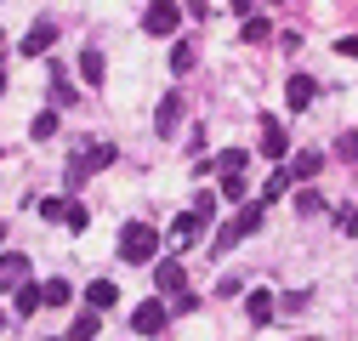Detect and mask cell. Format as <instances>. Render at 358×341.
I'll return each instance as SVG.
<instances>
[{
    "label": "cell",
    "instance_id": "obj_21",
    "mask_svg": "<svg viewBox=\"0 0 358 341\" xmlns=\"http://www.w3.org/2000/svg\"><path fill=\"white\" fill-rule=\"evenodd\" d=\"M262 210H267V205H262V199H256V205H245V210H239V217H234V228H239V233H245V239H250V233H256V228H262Z\"/></svg>",
    "mask_w": 358,
    "mask_h": 341
},
{
    "label": "cell",
    "instance_id": "obj_5",
    "mask_svg": "<svg viewBox=\"0 0 358 341\" xmlns=\"http://www.w3.org/2000/svg\"><path fill=\"white\" fill-rule=\"evenodd\" d=\"M313 97H319V80H313V74H290V85H285V103H290V114L313 108Z\"/></svg>",
    "mask_w": 358,
    "mask_h": 341
},
{
    "label": "cell",
    "instance_id": "obj_30",
    "mask_svg": "<svg viewBox=\"0 0 358 341\" xmlns=\"http://www.w3.org/2000/svg\"><path fill=\"white\" fill-rule=\"evenodd\" d=\"M341 233H358V205H347V210H341Z\"/></svg>",
    "mask_w": 358,
    "mask_h": 341
},
{
    "label": "cell",
    "instance_id": "obj_34",
    "mask_svg": "<svg viewBox=\"0 0 358 341\" xmlns=\"http://www.w3.org/2000/svg\"><path fill=\"white\" fill-rule=\"evenodd\" d=\"M307 341H319V335H307Z\"/></svg>",
    "mask_w": 358,
    "mask_h": 341
},
{
    "label": "cell",
    "instance_id": "obj_17",
    "mask_svg": "<svg viewBox=\"0 0 358 341\" xmlns=\"http://www.w3.org/2000/svg\"><path fill=\"white\" fill-rule=\"evenodd\" d=\"M29 137H34V143H52V137H57V108H46V114H34V125H29Z\"/></svg>",
    "mask_w": 358,
    "mask_h": 341
},
{
    "label": "cell",
    "instance_id": "obj_3",
    "mask_svg": "<svg viewBox=\"0 0 358 341\" xmlns=\"http://www.w3.org/2000/svg\"><path fill=\"white\" fill-rule=\"evenodd\" d=\"M52 46H57V23H52V17H40V23L23 34V57H46Z\"/></svg>",
    "mask_w": 358,
    "mask_h": 341
},
{
    "label": "cell",
    "instance_id": "obj_6",
    "mask_svg": "<svg viewBox=\"0 0 358 341\" xmlns=\"http://www.w3.org/2000/svg\"><path fill=\"white\" fill-rule=\"evenodd\" d=\"M165 319H171V313H165V302H143L137 313H131V330H137V335H159V330H165Z\"/></svg>",
    "mask_w": 358,
    "mask_h": 341
},
{
    "label": "cell",
    "instance_id": "obj_27",
    "mask_svg": "<svg viewBox=\"0 0 358 341\" xmlns=\"http://www.w3.org/2000/svg\"><path fill=\"white\" fill-rule=\"evenodd\" d=\"M336 159H358V131H341L336 137Z\"/></svg>",
    "mask_w": 358,
    "mask_h": 341
},
{
    "label": "cell",
    "instance_id": "obj_26",
    "mask_svg": "<svg viewBox=\"0 0 358 341\" xmlns=\"http://www.w3.org/2000/svg\"><path fill=\"white\" fill-rule=\"evenodd\" d=\"M52 103H57V108H69V103H74V85H63V74H57V68H52Z\"/></svg>",
    "mask_w": 358,
    "mask_h": 341
},
{
    "label": "cell",
    "instance_id": "obj_28",
    "mask_svg": "<svg viewBox=\"0 0 358 341\" xmlns=\"http://www.w3.org/2000/svg\"><path fill=\"white\" fill-rule=\"evenodd\" d=\"M222 194H228V199H245V194H250V177H222Z\"/></svg>",
    "mask_w": 358,
    "mask_h": 341
},
{
    "label": "cell",
    "instance_id": "obj_9",
    "mask_svg": "<svg viewBox=\"0 0 358 341\" xmlns=\"http://www.w3.org/2000/svg\"><path fill=\"white\" fill-rule=\"evenodd\" d=\"M285 170H290V182H313V177L324 170V154H319V148H307V154H296Z\"/></svg>",
    "mask_w": 358,
    "mask_h": 341
},
{
    "label": "cell",
    "instance_id": "obj_22",
    "mask_svg": "<svg viewBox=\"0 0 358 341\" xmlns=\"http://www.w3.org/2000/svg\"><path fill=\"white\" fill-rule=\"evenodd\" d=\"M188 217L210 228V217H216V194H194V205H188Z\"/></svg>",
    "mask_w": 358,
    "mask_h": 341
},
{
    "label": "cell",
    "instance_id": "obj_14",
    "mask_svg": "<svg viewBox=\"0 0 358 341\" xmlns=\"http://www.w3.org/2000/svg\"><path fill=\"white\" fill-rule=\"evenodd\" d=\"M245 313H250V324H267V319L279 313V302H273L267 290H250V296H245Z\"/></svg>",
    "mask_w": 358,
    "mask_h": 341
},
{
    "label": "cell",
    "instance_id": "obj_16",
    "mask_svg": "<svg viewBox=\"0 0 358 341\" xmlns=\"http://www.w3.org/2000/svg\"><path fill=\"white\" fill-rule=\"evenodd\" d=\"M85 222H92V210H85L80 199H63V228L69 233H85Z\"/></svg>",
    "mask_w": 358,
    "mask_h": 341
},
{
    "label": "cell",
    "instance_id": "obj_18",
    "mask_svg": "<svg viewBox=\"0 0 358 341\" xmlns=\"http://www.w3.org/2000/svg\"><path fill=\"white\" fill-rule=\"evenodd\" d=\"M285 194H290V170L279 165L273 177H267V188H262V205H273V199H285Z\"/></svg>",
    "mask_w": 358,
    "mask_h": 341
},
{
    "label": "cell",
    "instance_id": "obj_19",
    "mask_svg": "<svg viewBox=\"0 0 358 341\" xmlns=\"http://www.w3.org/2000/svg\"><path fill=\"white\" fill-rule=\"evenodd\" d=\"M12 307L29 319V313H40V284H17V296H12Z\"/></svg>",
    "mask_w": 358,
    "mask_h": 341
},
{
    "label": "cell",
    "instance_id": "obj_25",
    "mask_svg": "<svg viewBox=\"0 0 358 341\" xmlns=\"http://www.w3.org/2000/svg\"><path fill=\"white\" fill-rule=\"evenodd\" d=\"M296 210H301V217H319V210H324V194L301 188V194H296Z\"/></svg>",
    "mask_w": 358,
    "mask_h": 341
},
{
    "label": "cell",
    "instance_id": "obj_4",
    "mask_svg": "<svg viewBox=\"0 0 358 341\" xmlns=\"http://www.w3.org/2000/svg\"><path fill=\"white\" fill-rule=\"evenodd\" d=\"M114 302H120V284H114V279H92V284H85V313L103 319Z\"/></svg>",
    "mask_w": 358,
    "mask_h": 341
},
{
    "label": "cell",
    "instance_id": "obj_32",
    "mask_svg": "<svg viewBox=\"0 0 358 341\" xmlns=\"http://www.w3.org/2000/svg\"><path fill=\"white\" fill-rule=\"evenodd\" d=\"M0 239H6V222H0Z\"/></svg>",
    "mask_w": 358,
    "mask_h": 341
},
{
    "label": "cell",
    "instance_id": "obj_2",
    "mask_svg": "<svg viewBox=\"0 0 358 341\" xmlns=\"http://www.w3.org/2000/svg\"><path fill=\"white\" fill-rule=\"evenodd\" d=\"M176 23H182V6H171V0H154V6L143 12L148 34H176Z\"/></svg>",
    "mask_w": 358,
    "mask_h": 341
},
{
    "label": "cell",
    "instance_id": "obj_23",
    "mask_svg": "<svg viewBox=\"0 0 358 341\" xmlns=\"http://www.w3.org/2000/svg\"><path fill=\"white\" fill-rule=\"evenodd\" d=\"M267 34H273V29H267V17H245V29H239V40H245V46H262Z\"/></svg>",
    "mask_w": 358,
    "mask_h": 341
},
{
    "label": "cell",
    "instance_id": "obj_24",
    "mask_svg": "<svg viewBox=\"0 0 358 341\" xmlns=\"http://www.w3.org/2000/svg\"><path fill=\"white\" fill-rule=\"evenodd\" d=\"M188 68H194V46L176 40V46H171V74H188Z\"/></svg>",
    "mask_w": 358,
    "mask_h": 341
},
{
    "label": "cell",
    "instance_id": "obj_8",
    "mask_svg": "<svg viewBox=\"0 0 358 341\" xmlns=\"http://www.w3.org/2000/svg\"><path fill=\"white\" fill-rule=\"evenodd\" d=\"M285 148H290L285 125H279L273 114H262V154H267V159H285Z\"/></svg>",
    "mask_w": 358,
    "mask_h": 341
},
{
    "label": "cell",
    "instance_id": "obj_1",
    "mask_svg": "<svg viewBox=\"0 0 358 341\" xmlns=\"http://www.w3.org/2000/svg\"><path fill=\"white\" fill-rule=\"evenodd\" d=\"M154 250H159V228H154V222H125V228H120V262L148 268Z\"/></svg>",
    "mask_w": 358,
    "mask_h": 341
},
{
    "label": "cell",
    "instance_id": "obj_13",
    "mask_svg": "<svg viewBox=\"0 0 358 341\" xmlns=\"http://www.w3.org/2000/svg\"><path fill=\"white\" fill-rule=\"evenodd\" d=\"M80 74H85V85H103V74H108L103 46H85V52H80Z\"/></svg>",
    "mask_w": 358,
    "mask_h": 341
},
{
    "label": "cell",
    "instance_id": "obj_29",
    "mask_svg": "<svg viewBox=\"0 0 358 341\" xmlns=\"http://www.w3.org/2000/svg\"><path fill=\"white\" fill-rule=\"evenodd\" d=\"M336 52H341V57H358V34H341V40H336Z\"/></svg>",
    "mask_w": 358,
    "mask_h": 341
},
{
    "label": "cell",
    "instance_id": "obj_7",
    "mask_svg": "<svg viewBox=\"0 0 358 341\" xmlns=\"http://www.w3.org/2000/svg\"><path fill=\"white\" fill-rule=\"evenodd\" d=\"M154 284H159V296H182L188 290V268L182 262H159L154 268Z\"/></svg>",
    "mask_w": 358,
    "mask_h": 341
},
{
    "label": "cell",
    "instance_id": "obj_11",
    "mask_svg": "<svg viewBox=\"0 0 358 341\" xmlns=\"http://www.w3.org/2000/svg\"><path fill=\"white\" fill-rule=\"evenodd\" d=\"M210 165L222 170V177H245V170H250V148H222Z\"/></svg>",
    "mask_w": 358,
    "mask_h": 341
},
{
    "label": "cell",
    "instance_id": "obj_10",
    "mask_svg": "<svg viewBox=\"0 0 358 341\" xmlns=\"http://www.w3.org/2000/svg\"><path fill=\"white\" fill-rule=\"evenodd\" d=\"M0 284H29V256H17V250H6V256H0Z\"/></svg>",
    "mask_w": 358,
    "mask_h": 341
},
{
    "label": "cell",
    "instance_id": "obj_31",
    "mask_svg": "<svg viewBox=\"0 0 358 341\" xmlns=\"http://www.w3.org/2000/svg\"><path fill=\"white\" fill-rule=\"evenodd\" d=\"M0 97H6V68H0Z\"/></svg>",
    "mask_w": 358,
    "mask_h": 341
},
{
    "label": "cell",
    "instance_id": "obj_15",
    "mask_svg": "<svg viewBox=\"0 0 358 341\" xmlns=\"http://www.w3.org/2000/svg\"><path fill=\"white\" fill-rule=\"evenodd\" d=\"M69 279H46V284H40V307H69Z\"/></svg>",
    "mask_w": 358,
    "mask_h": 341
},
{
    "label": "cell",
    "instance_id": "obj_33",
    "mask_svg": "<svg viewBox=\"0 0 358 341\" xmlns=\"http://www.w3.org/2000/svg\"><path fill=\"white\" fill-rule=\"evenodd\" d=\"M0 330H6V313H0Z\"/></svg>",
    "mask_w": 358,
    "mask_h": 341
},
{
    "label": "cell",
    "instance_id": "obj_12",
    "mask_svg": "<svg viewBox=\"0 0 358 341\" xmlns=\"http://www.w3.org/2000/svg\"><path fill=\"white\" fill-rule=\"evenodd\" d=\"M176 119H182V92H171V97L159 103V114H154V131H159V137H171V131H176Z\"/></svg>",
    "mask_w": 358,
    "mask_h": 341
},
{
    "label": "cell",
    "instance_id": "obj_20",
    "mask_svg": "<svg viewBox=\"0 0 358 341\" xmlns=\"http://www.w3.org/2000/svg\"><path fill=\"white\" fill-rule=\"evenodd\" d=\"M97 324H103L97 313H80V319L69 324V335H63V341H92V335H97Z\"/></svg>",
    "mask_w": 358,
    "mask_h": 341
}]
</instances>
